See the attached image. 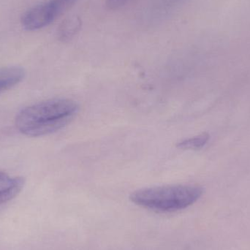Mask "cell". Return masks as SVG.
<instances>
[{"label": "cell", "instance_id": "obj_1", "mask_svg": "<svg viewBox=\"0 0 250 250\" xmlns=\"http://www.w3.org/2000/svg\"><path fill=\"white\" fill-rule=\"evenodd\" d=\"M78 111L79 105L73 100H48L22 109L16 117V126L27 136H43L68 125Z\"/></svg>", "mask_w": 250, "mask_h": 250}, {"label": "cell", "instance_id": "obj_2", "mask_svg": "<svg viewBox=\"0 0 250 250\" xmlns=\"http://www.w3.org/2000/svg\"><path fill=\"white\" fill-rule=\"evenodd\" d=\"M204 193L198 185H176L144 188L130 195L132 203L153 211L173 212L195 204Z\"/></svg>", "mask_w": 250, "mask_h": 250}, {"label": "cell", "instance_id": "obj_3", "mask_svg": "<svg viewBox=\"0 0 250 250\" xmlns=\"http://www.w3.org/2000/svg\"><path fill=\"white\" fill-rule=\"evenodd\" d=\"M78 0H49L28 10L21 19L26 30L35 31L45 27L64 14Z\"/></svg>", "mask_w": 250, "mask_h": 250}, {"label": "cell", "instance_id": "obj_4", "mask_svg": "<svg viewBox=\"0 0 250 250\" xmlns=\"http://www.w3.org/2000/svg\"><path fill=\"white\" fill-rule=\"evenodd\" d=\"M22 177H12L0 171V206L7 204L16 198L24 186Z\"/></svg>", "mask_w": 250, "mask_h": 250}, {"label": "cell", "instance_id": "obj_5", "mask_svg": "<svg viewBox=\"0 0 250 250\" xmlns=\"http://www.w3.org/2000/svg\"><path fill=\"white\" fill-rule=\"evenodd\" d=\"M24 76V70L21 67L12 66L0 69V93L20 83Z\"/></svg>", "mask_w": 250, "mask_h": 250}, {"label": "cell", "instance_id": "obj_6", "mask_svg": "<svg viewBox=\"0 0 250 250\" xmlns=\"http://www.w3.org/2000/svg\"><path fill=\"white\" fill-rule=\"evenodd\" d=\"M209 138V135L207 132H204L198 136L192 137L181 141L177 144V146L182 149H200L207 144Z\"/></svg>", "mask_w": 250, "mask_h": 250}, {"label": "cell", "instance_id": "obj_7", "mask_svg": "<svg viewBox=\"0 0 250 250\" xmlns=\"http://www.w3.org/2000/svg\"><path fill=\"white\" fill-rule=\"evenodd\" d=\"M129 0H106V4L108 8L117 10L123 7Z\"/></svg>", "mask_w": 250, "mask_h": 250}]
</instances>
